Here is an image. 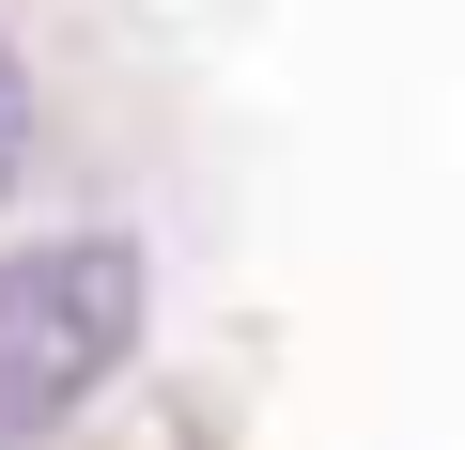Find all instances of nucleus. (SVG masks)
Wrapping results in <instances>:
<instances>
[{
    "label": "nucleus",
    "mask_w": 465,
    "mask_h": 450,
    "mask_svg": "<svg viewBox=\"0 0 465 450\" xmlns=\"http://www.w3.org/2000/svg\"><path fill=\"white\" fill-rule=\"evenodd\" d=\"M140 357V249L124 234H32L0 249V435L78 419Z\"/></svg>",
    "instance_id": "f257e3e1"
}]
</instances>
